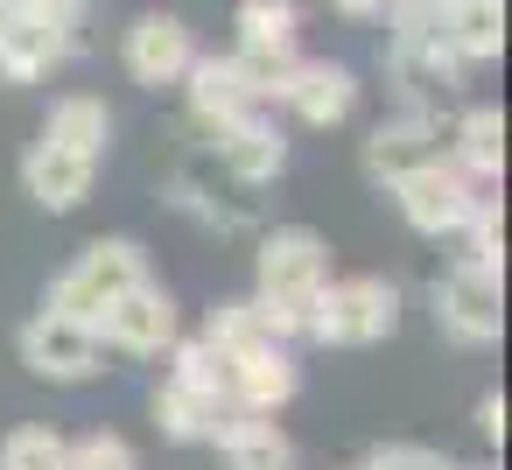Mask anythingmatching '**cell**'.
Masks as SVG:
<instances>
[{"label":"cell","mask_w":512,"mask_h":470,"mask_svg":"<svg viewBox=\"0 0 512 470\" xmlns=\"http://www.w3.org/2000/svg\"><path fill=\"white\" fill-rule=\"evenodd\" d=\"M15 358H22L36 379H50V386H85V379L106 372L99 330H92V323H71V316H50V309H36V316L15 330Z\"/></svg>","instance_id":"obj_6"},{"label":"cell","mask_w":512,"mask_h":470,"mask_svg":"<svg viewBox=\"0 0 512 470\" xmlns=\"http://www.w3.org/2000/svg\"><path fill=\"white\" fill-rule=\"evenodd\" d=\"M477 190L484 183H498V169H505V113L498 106H463L456 113V127H449V148H442Z\"/></svg>","instance_id":"obj_18"},{"label":"cell","mask_w":512,"mask_h":470,"mask_svg":"<svg viewBox=\"0 0 512 470\" xmlns=\"http://www.w3.org/2000/svg\"><path fill=\"white\" fill-rule=\"evenodd\" d=\"M183 99H190V120H197L204 134H225V127L267 113V106L246 92V78L232 71V57H204V50H197V64L183 71Z\"/></svg>","instance_id":"obj_14"},{"label":"cell","mask_w":512,"mask_h":470,"mask_svg":"<svg viewBox=\"0 0 512 470\" xmlns=\"http://www.w3.org/2000/svg\"><path fill=\"white\" fill-rule=\"evenodd\" d=\"M281 106L302 120V127H344L351 106H358V71L351 64H330V57H302Z\"/></svg>","instance_id":"obj_15"},{"label":"cell","mask_w":512,"mask_h":470,"mask_svg":"<svg viewBox=\"0 0 512 470\" xmlns=\"http://www.w3.org/2000/svg\"><path fill=\"white\" fill-rule=\"evenodd\" d=\"M379 22H386V71L400 85V106H442L470 78V64L449 50L442 15L428 0H386Z\"/></svg>","instance_id":"obj_2"},{"label":"cell","mask_w":512,"mask_h":470,"mask_svg":"<svg viewBox=\"0 0 512 470\" xmlns=\"http://www.w3.org/2000/svg\"><path fill=\"white\" fill-rule=\"evenodd\" d=\"M358 470H456V456H442L428 442H379V449H365Z\"/></svg>","instance_id":"obj_31"},{"label":"cell","mask_w":512,"mask_h":470,"mask_svg":"<svg viewBox=\"0 0 512 470\" xmlns=\"http://www.w3.org/2000/svg\"><path fill=\"white\" fill-rule=\"evenodd\" d=\"M442 36H449V50H456L470 71L491 64V57L505 50V0H463V8L442 15Z\"/></svg>","instance_id":"obj_21"},{"label":"cell","mask_w":512,"mask_h":470,"mask_svg":"<svg viewBox=\"0 0 512 470\" xmlns=\"http://www.w3.org/2000/svg\"><path fill=\"white\" fill-rule=\"evenodd\" d=\"M295 43H239L232 50V71L246 78V92L260 99V106H274L281 92H288V78H295Z\"/></svg>","instance_id":"obj_23"},{"label":"cell","mask_w":512,"mask_h":470,"mask_svg":"<svg viewBox=\"0 0 512 470\" xmlns=\"http://www.w3.org/2000/svg\"><path fill=\"white\" fill-rule=\"evenodd\" d=\"M211 169L225 183H239V190H260V183H274L288 169V134L274 127V113H253V120L211 134Z\"/></svg>","instance_id":"obj_12"},{"label":"cell","mask_w":512,"mask_h":470,"mask_svg":"<svg viewBox=\"0 0 512 470\" xmlns=\"http://www.w3.org/2000/svg\"><path fill=\"white\" fill-rule=\"evenodd\" d=\"M64 456H71V442L57 428H43V421L0 435V470H64Z\"/></svg>","instance_id":"obj_27"},{"label":"cell","mask_w":512,"mask_h":470,"mask_svg":"<svg viewBox=\"0 0 512 470\" xmlns=\"http://www.w3.org/2000/svg\"><path fill=\"white\" fill-rule=\"evenodd\" d=\"M393 204H400L407 232H421V239H456V232L470 225V211L484 204V190L442 155V162L414 169L407 183H393Z\"/></svg>","instance_id":"obj_8"},{"label":"cell","mask_w":512,"mask_h":470,"mask_svg":"<svg viewBox=\"0 0 512 470\" xmlns=\"http://www.w3.org/2000/svg\"><path fill=\"white\" fill-rule=\"evenodd\" d=\"M302 393V365H295V344H253L239 358H225V400L246 407V414H281L288 400Z\"/></svg>","instance_id":"obj_11"},{"label":"cell","mask_w":512,"mask_h":470,"mask_svg":"<svg viewBox=\"0 0 512 470\" xmlns=\"http://www.w3.org/2000/svg\"><path fill=\"white\" fill-rule=\"evenodd\" d=\"M330 8H337L344 22H379V15H386V0H330Z\"/></svg>","instance_id":"obj_33"},{"label":"cell","mask_w":512,"mask_h":470,"mask_svg":"<svg viewBox=\"0 0 512 470\" xmlns=\"http://www.w3.org/2000/svg\"><path fill=\"white\" fill-rule=\"evenodd\" d=\"M456 470H498V463H456Z\"/></svg>","instance_id":"obj_34"},{"label":"cell","mask_w":512,"mask_h":470,"mask_svg":"<svg viewBox=\"0 0 512 470\" xmlns=\"http://www.w3.org/2000/svg\"><path fill=\"white\" fill-rule=\"evenodd\" d=\"M15 8H29L57 43H64V57H78L85 50V29H92V0H15Z\"/></svg>","instance_id":"obj_29"},{"label":"cell","mask_w":512,"mask_h":470,"mask_svg":"<svg viewBox=\"0 0 512 470\" xmlns=\"http://www.w3.org/2000/svg\"><path fill=\"white\" fill-rule=\"evenodd\" d=\"M43 141L106 162V141H113V113H106V99H92V92H64V99L50 106V120H43Z\"/></svg>","instance_id":"obj_19"},{"label":"cell","mask_w":512,"mask_h":470,"mask_svg":"<svg viewBox=\"0 0 512 470\" xmlns=\"http://www.w3.org/2000/svg\"><path fill=\"white\" fill-rule=\"evenodd\" d=\"M162 358H169V372H162V379H176V386H190L197 400L225 407V358H218L204 337H176Z\"/></svg>","instance_id":"obj_25"},{"label":"cell","mask_w":512,"mask_h":470,"mask_svg":"<svg viewBox=\"0 0 512 470\" xmlns=\"http://www.w3.org/2000/svg\"><path fill=\"white\" fill-rule=\"evenodd\" d=\"M120 64L134 85L162 92V85H183V71L197 64V36L183 15H134L127 43H120Z\"/></svg>","instance_id":"obj_10"},{"label":"cell","mask_w":512,"mask_h":470,"mask_svg":"<svg viewBox=\"0 0 512 470\" xmlns=\"http://www.w3.org/2000/svg\"><path fill=\"white\" fill-rule=\"evenodd\" d=\"M169 204L176 211H190L197 225H211V232H253L260 225V211H253V197H218V183L190 162V169H176V183H169Z\"/></svg>","instance_id":"obj_20"},{"label":"cell","mask_w":512,"mask_h":470,"mask_svg":"<svg viewBox=\"0 0 512 470\" xmlns=\"http://www.w3.org/2000/svg\"><path fill=\"white\" fill-rule=\"evenodd\" d=\"M0 8H15V0H0Z\"/></svg>","instance_id":"obj_35"},{"label":"cell","mask_w":512,"mask_h":470,"mask_svg":"<svg viewBox=\"0 0 512 470\" xmlns=\"http://www.w3.org/2000/svg\"><path fill=\"white\" fill-rule=\"evenodd\" d=\"M148 407H155L162 442H204V428H211V414H218L211 400H197V393H190V386H176V379H162Z\"/></svg>","instance_id":"obj_26"},{"label":"cell","mask_w":512,"mask_h":470,"mask_svg":"<svg viewBox=\"0 0 512 470\" xmlns=\"http://www.w3.org/2000/svg\"><path fill=\"white\" fill-rule=\"evenodd\" d=\"M477 435L484 442H505V393H484L477 400Z\"/></svg>","instance_id":"obj_32"},{"label":"cell","mask_w":512,"mask_h":470,"mask_svg":"<svg viewBox=\"0 0 512 470\" xmlns=\"http://www.w3.org/2000/svg\"><path fill=\"white\" fill-rule=\"evenodd\" d=\"M57 64H71V57H64V43L29 8H0V78H8V85H36Z\"/></svg>","instance_id":"obj_17"},{"label":"cell","mask_w":512,"mask_h":470,"mask_svg":"<svg viewBox=\"0 0 512 470\" xmlns=\"http://www.w3.org/2000/svg\"><path fill=\"white\" fill-rule=\"evenodd\" d=\"M400 330V288L386 274H344L330 281L316 302H309V323H302V344H323V351H372Z\"/></svg>","instance_id":"obj_3"},{"label":"cell","mask_w":512,"mask_h":470,"mask_svg":"<svg viewBox=\"0 0 512 470\" xmlns=\"http://www.w3.org/2000/svg\"><path fill=\"white\" fill-rule=\"evenodd\" d=\"M330 239L309 232V225H274L260 232L253 246V302L267 316V330L281 344H302V323H309V302L330 288Z\"/></svg>","instance_id":"obj_1"},{"label":"cell","mask_w":512,"mask_h":470,"mask_svg":"<svg viewBox=\"0 0 512 470\" xmlns=\"http://www.w3.org/2000/svg\"><path fill=\"white\" fill-rule=\"evenodd\" d=\"M204 442L225 456V470H295V442L281 435V421L246 414V407H232V400L211 414Z\"/></svg>","instance_id":"obj_13"},{"label":"cell","mask_w":512,"mask_h":470,"mask_svg":"<svg viewBox=\"0 0 512 470\" xmlns=\"http://www.w3.org/2000/svg\"><path fill=\"white\" fill-rule=\"evenodd\" d=\"M141 281H148V253H141L134 239H92V246H78V260L50 281L43 309L99 330V316H106L127 288H141Z\"/></svg>","instance_id":"obj_4"},{"label":"cell","mask_w":512,"mask_h":470,"mask_svg":"<svg viewBox=\"0 0 512 470\" xmlns=\"http://www.w3.org/2000/svg\"><path fill=\"white\" fill-rule=\"evenodd\" d=\"M449 267H470V274H498L505 281V218H498V204L484 197L477 211H470V225L456 232V260Z\"/></svg>","instance_id":"obj_24"},{"label":"cell","mask_w":512,"mask_h":470,"mask_svg":"<svg viewBox=\"0 0 512 470\" xmlns=\"http://www.w3.org/2000/svg\"><path fill=\"white\" fill-rule=\"evenodd\" d=\"M176 337H183V309H176V295H169L155 274H148L141 288H127V295L99 316V344L120 351V358H162Z\"/></svg>","instance_id":"obj_9"},{"label":"cell","mask_w":512,"mask_h":470,"mask_svg":"<svg viewBox=\"0 0 512 470\" xmlns=\"http://www.w3.org/2000/svg\"><path fill=\"white\" fill-rule=\"evenodd\" d=\"M99 169H106V162H92V155H71V148L36 141V148L22 155V190H29V204H43V211L64 218V211H78V204L92 197Z\"/></svg>","instance_id":"obj_16"},{"label":"cell","mask_w":512,"mask_h":470,"mask_svg":"<svg viewBox=\"0 0 512 470\" xmlns=\"http://www.w3.org/2000/svg\"><path fill=\"white\" fill-rule=\"evenodd\" d=\"M442 148H449L442 106H400L393 120H379V127L365 134V176H372L379 190H393V183H407L414 169L442 162Z\"/></svg>","instance_id":"obj_7"},{"label":"cell","mask_w":512,"mask_h":470,"mask_svg":"<svg viewBox=\"0 0 512 470\" xmlns=\"http://www.w3.org/2000/svg\"><path fill=\"white\" fill-rule=\"evenodd\" d=\"M428 309H435V330L463 351H491L498 330H505V281L498 274H470V267H442L428 281Z\"/></svg>","instance_id":"obj_5"},{"label":"cell","mask_w":512,"mask_h":470,"mask_svg":"<svg viewBox=\"0 0 512 470\" xmlns=\"http://www.w3.org/2000/svg\"><path fill=\"white\" fill-rule=\"evenodd\" d=\"M218 358H239V351H253V344H281L274 330H267V316H260V302L253 295H232V302H211L204 309V330H197Z\"/></svg>","instance_id":"obj_22"},{"label":"cell","mask_w":512,"mask_h":470,"mask_svg":"<svg viewBox=\"0 0 512 470\" xmlns=\"http://www.w3.org/2000/svg\"><path fill=\"white\" fill-rule=\"evenodd\" d=\"M295 22H302L295 0H239L232 8L239 43H295Z\"/></svg>","instance_id":"obj_28"},{"label":"cell","mask_w":512,"mask_h":470,"mask_svg":"<svg viewBox=\"0 0 512 470\" xmlns=\"http://www.w3.org/2000/svg\"><path fill=\"white\" fill-rule=\"evenodd\" d=\"M64 470H141V456H134V442H127V435L99 428V435H78V442H71Z\"/></svg>","instance_id":"obj_30"}]
</instances>
